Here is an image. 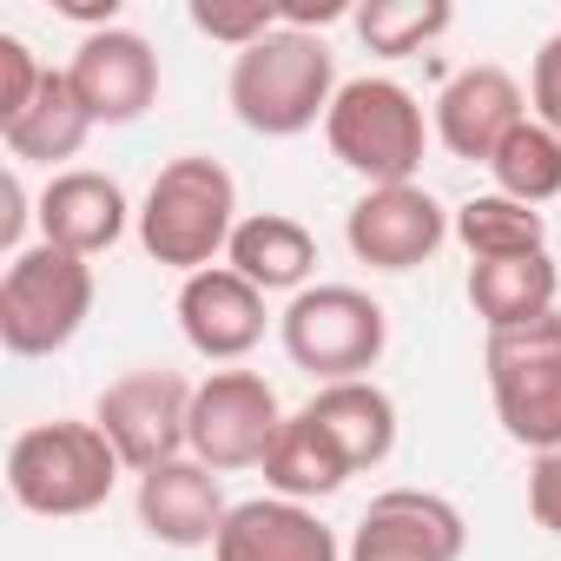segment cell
<instances>
[{"instance_id": "cell-4", "label": "cell", "mask_w": 561, "mask_h": 561, "mask_svg": "<svg viewBox=\"0 0 561 561\" xmlns=\"http://www.w3.org/2000/svg\"><path fill=\"white\" fill-rule=\"evenodd\" d=\"M93 311V264L60 244H27L0 277V344L14 357H54L80 337Z\"/></svg>"}, {"instance_id": "cell-7", "label": "cell", "mask_w": 561, "mask_h": 561, "mask_svg": "<svg viewBox=\"0 0 561 561\" xmlns=\"http://www.w3.org/2000/svg\"><path fill=\"white\" fill-rule=\"evenodd\" d=\"M489 397L502 430L522 449H554L561 443V311L522 324V331H489Z\"/></svg>"}, {"instance_id": "cell-32", "label": "cell", "mask_w": 561, "mask_h": 561, "mask_svg": "<svg viewBox=\"0 0 561 561\" xmlns=\"http://www.w3.org/2000/svg\"><path fill=\"white\" fill-rule=\"evenodd\" d=\"M60 14H73V21H100V27H113V8H93V0H60Z\"/></svg>"}, {"instance_id": "cell-21", "label": "cell", "mask_w": 561, "mask_h": 561, "mask_svg": "<svg viewBox=\"0 0 561 561\" xmlns=\"http://www.w3.org/2000/svg\"><path fill=\"white\" fill-rule=\"evenodd\" d=\"M305 410L331 430V443L351 456V469H377V462L397 449V403H390L370 377H357V383H324Z\"/></svg>"}, {"instance_id": "cell-1", "label": "cell", "mask_w": 561, "mask_h": 561, "mask_svg": "<svg viewBox=\"0 0 561 561\" xmlns=\"http://www.w3.org/2000/svg\"><path fill=\"white\" fill-rule=\"evenodd\" d=\"M331 100H337V67L318 34L277 27L271 41L231 60V113L264 139L311 133L318 119H331Z\"/></svg>"}, {"instance_id": "cell-12", "label": "cell", "mask_w": 561, "mask_h": 561, "mask_svg": "<svg viewBox=\"0 0 561 561\" xmlns=\"http://www.w3.org/2000/svg\"><path fill=\"white\" fill-rule=\"evenodd\" d=\"M462 515L430 489H390L364 508L351 561H462Z\"/></svg>"}, {"instance_id": "cell-5", "label": "cell", "mask_w": 561, "mask_h": 561, "mask_svg": "<svg viewBox=\"0 0 561 561\" xmlns=\"http://www.w3.org/2000/svg\"><path fill=\"white\" fill-rule=\"evenodd\" d=\"M285 357L324 383H357L364 370H377L383 344H390V318L370 291L357 285H311L285 305L277 318Z\"/></svg>"}, {"instance_id": "cell-9", "label": "cell", "mask_w": 561, "mask_h": 561, "mask_svg": "<svg viewBox=\"0 0 561 561\" xmlns=\"http://www.w3.org/2000/svg\"><path fill=\"white\" fill-rule=\"evenodd\" d=\"M277 430H285V410H277V390L257 370H211L192 397V456L225 476V469H264Z\"/></svg>"}, {"instance_id": "cell-19", "label": "cell", "mask_w": 561, "mask_h": 561, "mask_svg": "<svg viewBox=\"0 0 561 561\" xmlns=\"http://www.w3.org/2000/svg\"><path fill=\"white\" fill-rule=\"evenodd\" d=\"M225 257L257 291H311L305 277L318 271V238L298 218H285V211H257V218H238Z\"/></svg>"}, {"instance_id": "cell-18", "label": "cell", "mask_w": 561, "mask_h": 561, "mask_svg": "<svg viewBox=\"0 0 561 561\" xmlns=\"http://www.w3.org/2000/svg\"><path fill=\"white\" fill-rule=\"evenodd\" d=\"M554 291H561V271L548 251H528V257H482L469 264V305L489 331H522L535 318L554 311Z\"/></svg>"}, {"instance_id": "cell-31", "label": "cell", "mask_w": 561, "mask_h": 561, "mask_svg": "<svg viewBox=\"0 0 561 561\" xmlns=\"http://www.w3.org/2000/svg\"><path fill=\"white\" fill-rule=\"evenodd\" d=\"M277 14H285V27L311 34V27H331V21H344V0H291V8H277Z\"/></svg>"}, {"instance_id": "cell-17", "label": "cell", "mask_w": 561, "mask_h": 561, "mask_svg": "<svg viewBox=\"0 0 561 561\" xmlns=\"http://www.w3.org/2000/svg\"><path fill=\"white\" fill-rule=\"evenodd\" d=\"M41 231H47V244L73 251V257L113 251L119 231H126V192H119V179H106V172H60V179H47V192H41Z\"/></svg>"}, {"instance_id": "cell-16", "label": "cell", "mask_w": 561, "mask_h": 561, "mask_svg": "<svg viewBox=\"0 0 561 561\" xmlns=\"http://www.w3.org/2000/svg\"><path fill=\"white\" fill-rule=\"evenodd\" d=\"M211 554L218 561H337V535L305 502L257 495V502H238L225 515Z\"/></svg>"}, {"instance_id": "cell-27", "label": "cell", "mask_w": 561, "mask_h": 561, "mask_svg": "<svg viewBox=\"0 0 561 561\" xmlns=\"http://www.w3.org/2000/svg\"><path fill=\"white\" fill-rule=\"evenodd\" d=\"M41 80H47V67L34 60V47H27L21 34H0V126L21 119V113L34 106Z\"/></svg>"}, {"instance_id": "cell-26", "label": "cell", "mask_w": 561, "mask_h": 561, "mask_svg": "<svg viewBox=\"0 0 561 561\" xmlns=\"http://www.w3.org/2000/svg\"><path fill=\"white\" fill-rule=\"evenodd\" d=\"M192 27L205 41H225L244 54V47H257L285 27V14H277V0H192Z\"/></svg>"}, {"instance_id": "cell-14", "label": "cell", "mask_w": 561, "mask_h": 561, "mask_svg": "<svg viewBox=\"0 0 561 561\" xmlns=\"http://www.w3.org/2000/svg\"><path fill=\"white\" fill-rule=\"evenodd\" d=\"M522 119H528V100H522L515 73H502V67H462L436 93V139L456 159H482L489 165Z\"/></svg>"}, {"instance_id": "cell-8", "label": "cell", "mask_w": 561, "mask_h": 561, "mask_svg": "<svg viewBox=\"0 0 561 561\" xmlns=\"http://www.w3.org/2000/svg\"><path fill=\"white\" fill-rule=\"evenodd\" d=\"M192 397L198 383H185L179 370H126L100 390L93 423L106 430L119 462L146 476L159 462H179V449H192Z\"/></svg>"}, {"instance_id": "cell-10", "label": "cell", "mask_w": 561, "mask_h": 561, "mask_svg": "<svg viewBox=\"0 0 561 561\" xmlns=\"http://www.w3.org/2000/svg\"><path fill=\"white\" fill-rule=\"evenodd\" d=\"M344 238H351L357 264H370V271H416V264H430L443 251L449 211L423 185H370L351 205Z\"/></svg>"}, {"instance_id": "cell-28", "label": "cell", "mask_w": 561, "mask_h": 561, "mask_svg": "<svg viewBox=\"0 0 561 561\" xmlns=\"http://www.w3.org/2000/svg\"><path fill=\"white\" fill-rule=\"evenodd\" d=\"M528 100H535V119L561 139V34H548V41H541L535 73H528Z\"/></svg>"}, {"instance_id": "cell-24", "label": "cell", "mask_w": 561, "mask_h": 561, "mask_svg": "<svg viewBox=\"0 0 561 561\" xmlns=\"http://www.w3.org/2000/svg\"><path fill=\"white\" fill-rule=\"evenodd\" d=\"M489 172H495V192H502V198H515V205H548V198L561 192V139H554L541 119H522V126L502 139V152L489 159Z\"/></svg>"}, {"instance_id": "cell-15", "label": "cell", "mask_w": 561, "mask_h": 561, "mask_svg": "<svg viewBox=\"0 0 561 561\" xmlns=\"http://www.w3.org/2000/svg\"><path fill=\"white\" fill-rule=\"evenodd\" d=\"M225 515L231 508L218 495V476L198 456H179V462H159L139 476V522L165 548H211Z\"/></svg>"}, {"instance_id": "cell-22", "label": "cell", "mask_w": 561, "mask_h": 561, "mask_svg": "<svg viewBox=\"0 0 561 561\" xmlns=\"http://www.w3.org/2000/svg\"><path fill=\"white\" fill-rule=\"evenodd\" d=\"M87 133H93V119H87V106L73 100V80H67V73H47L41 93H34V106H27L21 119L0 126L8 152L27 159V165H60V159H73V152L87 146Z\"/></svg>"}, {"instance_id": "cell-20", "label": "cell", "mask_w": 561, "mask_h": 561, "mask_svg": "<svg viewBox=\"0 0 561 561\" xmlns=\"http://www.w3.org/2000/svg\"><path fill=\"white\" fill-rule=\"evenodd\" d=\"M351 476H357V469H351V456L331 443V430H324L311 410L285 416V430H277V443H271V456H264V482L285 495V502L337 495Z\"/></svg>"}, {"instance_id": "cell-23", "label": "cell", "mask_w": 561, "mask_h": 561, "mask_svg": "<svg viewBox=\"0 0 561 561\" xmlns=\"http://www.w3.org/2000/svg\"><path fill=\"white\" fill-rule=\"evenodd\" d=\"M456 238L469 244V257H528V251H548V225L535 205H515L502 192H482L456 211Z\"/></svg>"}, {"instance_id": "cell-3", "label": "cell", "mask_w": 561, "mask_h": 561, "mask_svg": "<svg viewBox=\"0 0 561 561\" xmlns=\"http://www.w3.org/2000/svg\"><path fill=\"white\" fill-rule=\"evenodd\" d=\"M119 449L100 423H34L8 443V495L27 515H93L119 482Z\"/></svg>"}, {"instance_id": "cell-29", "label": "cell", "mask_w": 561, "mask_h": 561, "mask_svg": "<svg viewBox=\"0 0 561 561\" xmlns=\"http://www.w3.org/2000/svg\"><path fill=\"white\" fill-rule=\"evenodd\" d=\"M528 515H535L548 535H561V443L541 449L535 469H528Z\"/></svg>"}, {"instance_id": "cell-30", "label": "cell", "mask_w": 561, "mask_h": 561, "mask_svg": "<svg viewBox=\"0 0 561 561\" xmlns=\"http://www.w3.org/2000/svg\"><path fill=\"white\" fill-rule=\"evenodd\" d=\"M27 218H41V211H27V185H21V172H8V179H0V244H8L14 257H21V231H27Z\"/></svg>"}, {"instance_id": "cell-25", "label": "cell", "mask_w": 561, "mask_h": 561, "mask_svg": "<svg viewBox=\"0 0 561 561\" xmlns=\"http://www.w3.org/2000/svg\"><path fill=\"white\" fill-rule=\"evenodd\" d=\"M449 0H370V8H357V34L370 54H423L436 34H449Z\"/></svg>"}, {"instance_id": "cell-11", "label": "cell", "mask_w": 561, "mask_h": 561, "mask_svg": "<svg viewBox=\"0 0 561 561\" xmlns=\"http://www.w3.org/2000/svg\"><path fill=\"white\" fill-rule=\"evenodd\" d=\"M67 80H73V100L87 106L93 126H133L159 100V54L133 27H100L80 41Z\"/></svg>"}, {"instance_id": "cell-2", "label": "cell", "mask_w": 561, "mask_h": 561, "mask_svg": "<svg viewBox=\"0 0 561 561\" xmlns=\"http://www.w3.org/2000/svg\"><path fill=\"white\" fill-rule=\"evenodd\" d=\"M231 231H238V185L218 159H172L146 205H139V244L152 264H172L185 277L211 271L218 251H231Z\"/></svg>"}, {"instance_id": "cell-6", "label": "cell", "mask_w": 561, "mask_h": 561, "mask_svg": "<svg viewBox=\"0 0 561 561\" xmlns=\"http://www.w3.org/2000/svg\"><path fill=\"white\" fill-rule=\"evenodd\" d=\"M324 139H331V152L357 179H370V185H416V165H423V106L397 80H351L331 100Z\"/></svg>"}, {"instance_id": "cell-13", "label": "cell", "mask_w": 561, "mask_h": 561, "mask_svg": "<svg viewBox=\"0 0 561 561\" xmlns=\"http://www.w3.org/2000/svg\"><path fill=\"white\" fill-rule=\"evenodd\" d=\"M179 331H185V344L198 357L238 364L264 337V291L244 285L231 264H211V271L185 277V291H179Z\"/></svg>"}]
</instances>
